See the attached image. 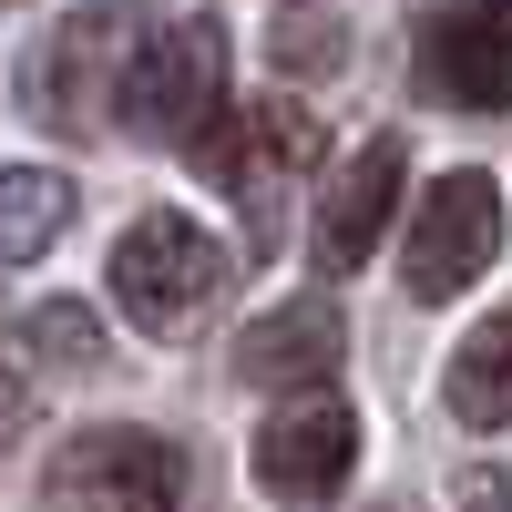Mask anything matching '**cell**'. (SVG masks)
Returning <instances> with one entry per match:
<instances>
[{"instance_id":"15","label":"cell","mask_w":512,"mask_h":512,"mask_svg":"<svg viewBox=\"0 0 512 512\" xmlns=\"http://www.w3.org/2000/svg\"><path fill=\"white\" fill-rule=\"evenodd\" d=\"M379 512H410V502H379Z\"/></svg>"},{"instance_id":"9","label":"cell","mask_w":512,"mask_h":512,"mask_svg":"<svg viewBox=\"0 0 512 512\" xmlns=\"http://www.w3.org/2000/svg\"><path fill=\"white\" fill-rule=\"evenodd\" d=\"M328 369H338V308L328 297H287V308H267L236 338V379H256V390H318Z\"/></svg>"},{"instance_id":"8","label":"cell","mask_w":512,"mask_h":512,"mask_svg":"<svg viewBox=\"0 0 512 512\" xmlns=\"http://www.w3.org/2000/svg\"><path fill=\"white\" fill-rule=\"evenodd\" d=\"M390 205H400V144L379 134V144H359L349 164H338V185L318 205V267L328 277H359L369 246L390 236Z\"/></svg>"},{"instance_id":"2","label":"cell","mask_w":512,"mask_h":512,"mask_svg":"<svg viewBox=\"0 0 512 512\" xmlns=\"http://www.w3.org/2000/svg\"><path fill=\"white\" fill-rule=\"evenodd\" d=\"M113 123L134 134H164V144H205L226 123V31L216 21H154L134 52H123V103Z\"/></svg>"},{"instance_id":"3","label":"cell","mask_w":512,"mask_h":512,"mask_svg":"<svg viewBox=\"0 0 512 512\" xmlns=\"http://www.w3.org/2000/svg\"><path fill=\"white\" fill-rule=\"evenodd\" d=\"M185 502V451L164 431H82L41 472V512H175Z\"/></svg>"},{"instance_id":"11","label":"cell","mask_w":512,"mask_h":512,"mask_svg":"<svg viewBox=\"0 0 512 512\" xmlns=\"http://www.w3.org/2000/svg\"><path fill=\"white\" fill-rule=\"evenodd\" d=\"M72 226V175H41V164H0V256H41Z\"/></svg>"},{"instance_id":"6","label":"cell","mask_w":512,"mask_h":512,"mask_svg":"<svg viewBox=\"0 0 512 512\" xmlns=\"http://www.w3.org/2000/svg\"><path fill=\"white\" fill-rule=\"evenodd\" d=\"M359 461V410L349 400H287L267 431H256V482L277 502H328Z\"/></svg>"},{"instance_id":"4","label":"cell","mask_w":512,"mask_h":512,"mask_svg":"<svg viewBox=\"0 0 512 512\" xmlns=\"http://www.w3.org/2000/svg\"><path fill=\"white\" fill-rule=\"evenodd\" d=\"M492 256H502V185L482 175V164H461V175H441L431 195H420L410 246H400V277H410V297L441 308V297L472 287Z\"/></svg>"},{"instance_id":"5","label":"cell","mask_w":512,"mask_h":512,"mask_svg":"<svg viewBox=\"0 0 512 512\" xmlns=\"http://www.w3.org/2000/svg\"><path fill=\"white\" fill-rule=\"evenodd\" d=\"M318 154H328V134H318V113H308V103H287V93H277V103H246L236 123H216V134L195 144V164H216V175H226V185H236V195L256 205V226L277 216L267 195H277L287 175H308Z\"/></svg>"},{"instance_id":"10","label":"cell","mask_w":512,"mask_h":512,"mask_svg":"<svg viewBox=\"0 0 512 512\" xmlns=\"http://www.w3.org/2000/svg\"><path fill=\"white\" fill-rule=\"evenodd\" d=\"M451 420H472V431H502L512 420V308L482 318L451 349Z\"/></svg>"},{"instance_id":"12","label":"cell","mask_w":512,"mask_h":512,"mask_svg":"<svg viewBox=\"0 0 512 512\" xmlns=\"http://www.w3.org/2000/svg\"><path fill=\"white\" fill-rule=\"evenodd\" d=\"M31 349H41V359H62V369H93L103 328L82 318V308H41V318H31Z\"/></svg>"},{"instance_id":"14","label":"cell","mask_w":512,"mask_h":512,"mask_svg":"<svg viewBox=\"0 0 512 512\" xmlns=\"http://www.w3.org/2000/svg\"><path fill=\"white\" fill-rule=\"evenodd\" d=\"M21 410H31V390H21V369H0V441L21 431Z\"/></svg>"},{"instance_id":"1","label":"cell","mask_w":512,"mask_h":512,"mask_svg":"<svg viewBox=\"0 0 512 512\" xmlns=\"http://www.w3.org/2000/svg\"><path fill=\"white\" fill-rule=\"evenodd\" d=\"M226 287H236V256L205 236L185 205L134 216V226H123V246H113V308L134 318L144 338H195L205 318L226 308Z\"/></svg>"},{"instance_id":"13","label":"cell","mask_w":512,"mask_h":512,"mask_svg":"<svg viewBox=\"0 0 512 512\" xmlns=\"http://www.w3.org/2000/svg\"><path fill=\"white\" fill-rule=\"evenodd\" d=\"M461 512H512V482L502 472H461Z\"/></svg>"},{"instance_id":"7","label":"cell","mask_w":512,"mask_h":512,"mask_svg":"<svg viewBox=\"0 0 512 512\" xmlns=\"http://www.w3.org/2000/svg\"><path fill=\"white\" fill-rule=\"evenodd\" d=\"M420 82L451 93V103L512 113V0H461L431 31V52H420Z\"/></svg>"}]
</instances>
